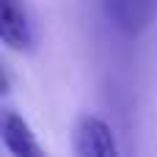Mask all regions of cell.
Listing matches in <instances>:
<instances>
[{"label": "cell", "instance_id": "cell-2", "mask_svg": "<svg viewBox=\"0 0 157 157\" xmlns=\"http://www.w3.org/2000/svg\"><path fill=\"white\" fill-rule=\"evenodd\" d=\"M110 25L124 36L144 33L157 19V0H102Z\"/></svg>", "mask_w": 157, "mask_h": 157}, {"label": "cell", "instance_id": "cell-4", "mask_svg": "<svg viewBox=\"0 0 157 157\" xmlns=\"http://www.w3.org/2000/svg\"><path fill=\"white\" fill-rule=\"evenodd\" d=\"M3 144L17 157H44V149L39 146L30 124L14 110L3 113Z\"/></svg>", "mask_w": 157, "mask_h": 157}, {"label": "cell", "instance_id": "cell-3", "mask_svg": "<svg viewBox=\"0 0 157 157\" xmlns=\"http://www.w3.org/2000/svg\"><path fill=\"white\" fill-rule=\"evenodd\" d=\"M0 8H3V25H0L3 44L19 52L33 50L36 33H33V19L25 0H0Z\"/></svg>", "mask_w": 157, "mask_h": 157}, {"label": "cell", "instance_id": "cell-1", "mask_svg": "<svg viewBox=\"0 0 157 157\" xmlns=\"http://www.w3.org/2000/svg\"><path fill=\"white\" fill-rule=\"evenodd\" d=\"M72 152L77 157H116V135L97 113H80L72 124Z\"/></svg>", "mask_w": 157, "mask_h": 157}]
</instances>
